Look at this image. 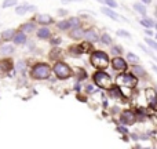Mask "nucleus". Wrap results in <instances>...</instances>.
Returning <instances> with one entry per match:
<instances>
[{
    "label": "nucleus",
    "mask_w": 157,
    "mask_h": 149,
    "mask_svg": "<svg viewBox=\"0 0 157 149\" xmlns=\"http://www.w3.org/2000/svg\"><path fill=\"white\" fill-rule=\"evenodd\" d=\"M63 3H68V1H82V0H62Z\"/></svg>",
    "instance_id": "obj_38"
},
{
    "label": "nucleus",
    "mask_w": 157,
    "mask_h": 149,
    "mask_svg": "<svg viewBox=\"0 0 157 149\" xmlns=\"http://www.w3.org/2000/svg\"><path fill=\"white\" fill-rule=\"evenodd\" d=\"M101 11H102V14H105V15H107L109 18H112L113 21H119L120 17L116 14V12L113 11V10H110V8H107V7H102L101 8Z\"/></svg>",
    "instance_id": "obj_12"
},
{
    "label": "nucleus",
    "mask_w": 157,
    "mask_h": 149,
    "mask_svg": "<svg viewBox=\"0 0 157 149\" xmlns=\"http://www.w3.org/2000/svg\"><path fill=\"white\" fill-rule=\"evenodd\" d=\"M50 72L51 69L47 64H36L32 69V77L37 80H44V79H48Z\"/></svg>",
    "instance_id": "obj_3"
},
{
    "label": "nucleus",
    "mask_w": 157,
    "mask_h": 149,
    "mask_svg": "<svg viewBox=\"0 0 157 149\" xmlns=\"http://www.w3.org/2000/svg\"><path fill=\"white\" fill-rule=\"evenodd\" d=\"M105 4H107V6L113 7V8H116L117 7V3L114 1V0H105Z\"/></svg>",
    "instance_id": "obj_31"
},
{
    "label": "nucleus",
    "mask_w": 157,
    "mask_h": 149,
    "mask_svg": "<svg viewBox=\"0 0 157 149\" xmlns=\"http://www.w3.org/2000/svg\"><path fill=\"white\" fill-rule=\"evenodd\" d=\"M127 59H128V61H131L132 64H135V62L139 61L138 57L135 55V54H132V53H128V54H127Z\"/></svg>",
    "instance_id": "obj_28"
},
{
    "label": "nucleus",
    "mask_w": 157,
    "mask_h": 149,
    "mask_svg": "<svg viewBox=\"0 0 157 149\" xmlns=\"http://www.w3.org/2000/svg\"><path fill=\"white\" fill-rule=\"evenodd\" d=\"M134 73L135 76H146V70H145L142 66H139V65H134Z\"/></svg>",
    "instance_id": "obj_19"
},
{
    "label": "nucleus",
    "mask_w": 157,
    "mask_h": 149,
    "mask_svg": "<svg viewBox=\"0 0 157 149\" xmlns=\"http://www.w3.org/2000/svg\"><path fill=\"white\" fill-rule=\"evenodd\" d=\"M61 43V39L59 37H54V39H51V44L52 46H57V44Z\"/></svg>",
    "instance_id": "obj_34"
},
{
    "label": "nucleus",
    "mask_w": 157,
    "mask_h": 149,
    "mask_svg": "<svg viewBox=\"0 0 157 149\" xmlns=\"http://www.w3.org/2000/svg\"><path fill=\"white\" fill-rule=\"evenodd\" d=\"M86 37V40L87 42H90V43H95V42H98L99 40V36L97 35V31H94V29H90V31H86L84 32V36Z\"/></svg>",
    "instance_id": "obj_8"
},
{
    "label": "nucleus",
    "mask_w": 157,
    "mask_h": 149,
    "mask_svg": "<svg viewBox=\"0 0 157 149\" xmlns=\"http://www.w3.org/2000/svg\"><path fill=\"white\" fill-rule=\"evenodd\" d=\"M150 1H152V0H142V3H146V4H149Z\"/></svg>",
    "instance_id": "obj_41"
},
{
    "label": "nucleus",
    "mask_w": 157,
    "mask_h": 149,
    "mask_svg": "<svg viewBox=\"0 0 157 149\" xmlns=\"http://www.w3.org/2000/svg\"><path fill=\"white\" fill-rule=\"evenodd\" d=\"M58 14H59V15H65V14H66V11H63V10H61V11H58Z\"/></svg>",
    "instance_id": "obj_39"
},
{
    "label": "nucleus",
    "mask_w": 157,
    "mask_h": 149,
    "mask_svg": "<svg viewBox=\"0 0 157 149\" xmlns=\"http://www.w3.org/2000/svg\"><path fill=\"white\" fill-rule=\"evenodd\" d=\"M57 54L59 55V54H61V51H59V50H52V53H51V58H54V59H55Z\"/></svg>",
    "instance_id": "obj_35"
},
{
    "label": "nucleus",
    "mask_w": 157,
    "mask_h": 149,
    "mask_svg": "<svg viewBox=\"0 0 157 149\" xmlns=\"http://www.w3.org/2000/svg\"><path fill=\"white\" fill-rule=\"evenodd\" d=\"M87 90H88V91H94V87H92V86H88Z\"/></svg>",
    "instance_id": "obj_40"
},
{
    "label": "nucleus",
    "mask_w": 157,
    "mask_h": 149,
    "mask_svg": "<svg viewBox=\"0 0 157 149\" xmlns=\"http://www.w3.org/2000/svg\"><path fill=\"white\" fill-rule=\"evenodd\" d=\"M17 4V0H4L3 1V4H1V7L3 8H8V7H13Z\"/></svg>",
    "instance_id": "obj_27"
},
{
    "label": "nucleus",
    "mask_w": 157,
    "mask_h": 149,
    "mask_svg": "<svg viewBox=\"0 0 157 149\" xmlns=\"http://www.w3.org/2000/svg\"><path fill=\"white\" fill-rule=\"evenodd\" d=\"M37 36L40 37V39H48V37L51 36L50 29H48V28H41V29H39Z\"/></svg>",
    "instance_id": "obj_17"
},
{
    "label": "nucleus",
    "mask_w": 157,
    "mask_h": 149,
    "mask_svg": "<svg viewBox=\"0 0 157 149\" xmlns=\"http://www.w3.org/2000/svg\"><path fill=\"white\" fill-rule=\"evenodd\" d=\"M134 8L139 12V14H142V15H146V7L143 4H141V3H134Z\"/></svg>",
    "instance_id": "obj_20"
},
{
    "label": "nucleus",
    "mask_w": 157,
    "mask_h": 149,
    "mask_svg": "<svg viewBox=\"0 0 157 149\" xmlns=\"http://www.w3.org/2000/svg\"><path fill=\"white\" fill-rule=\"evenodd\" d=\"M109 90V94H110V97H114V98H121V93H120L119 87L117 86H112L110 88H107Z\"/></svg>",
    "instance_id": "obj_16"
},
{
    "label": "nucleus",
    "mask_w": 157,
    "mask_h": 149,
    "mask_svg": "<svg viewBox=\"0 0 157 149\" xmlns=\"http://www.w3.org/2000/svg\"><path fill=\"white\" fill-rule=\"evenodd\" d=\"M90 61L92 64V66H95L99 70H103L109 65V58H107L106 53H103V51H94L90 57Z\"/></svg>",
    "instance_id": "obj_2"
},
{
    "label": "nucleus",
    "mask_w": 157,
    "mask_h": 149,
    "mask_svg": "<svg viewBox=\"0 0 157 149\" xmlns=\"http://www.w3.org/2000/svg\"><path fill=\"white\" fill-rule=\"evenodd\" d=\"M117 131L123 133V134H127V133H128V130H127L126 127H117Z\"/></svg>",
    "instance_id": "obj_36"
},
{
    "label": "nucleus",
    "mask_w": 157,
    "mask_h": 149,
    "mask_svg": "<svg viewBox=\"0 0 157 149\" xmlns=\"http://www.w3.org/2000/svg\"><path fill=\"white\" fill-rule=\"evenodd\" d=\"M58 29H61V31H68L69 29V24H68V19L66 21H61V22H58Z\"/></svg>",
    "instance_id": "obj_26"
},
{
    "label": "nucleus",
    "mask_w": 157,
    "mask_h": 149,
    "mask_svg": "<svg viewBox=\"0 0 157 149\" xmlns=\"http://www.w3.org/2000/svg\"><path fill=\"white\" fill-rule=\"evenodd\" d=\"M117 35H119V36H121V37H127V39H130V37H131V35H130L128 32L123 31V29H120V31H117Z\"/></svg>",
    "instance_id": "obj_30"
},
{
    "label": "nucleus",
    "mask_w": 157,
    "mask_h": 149,
    "mask_svg": "<svg viewBox=\"0 0 157 149\" xmlns=\"http://www.w3.org/2000/svg\"><path fill=\"white\" fill-rule=\"evenodd\" d=\"M83 36H84V31H83L80 26L73 28V31L70 32V37L75 39V40H80V39H83Z\"/></svg>",
    "instance_id": "obj_11"
},
{
    "label": "nucleus",
    "mask_w": 157,
    "mask_h": 149,
    "mask_svg": "<svg viewBox=\"0 0 157 149\" xmlns=\"http://www.w3.org/2000/svg\"><path fill=\"white\" fill-rule=\"evenodd\" d=\"M68 24H69V28H77V26H80V19L76 18V17H73V18L68 19Z\"/></svg>",
    "instance_id": "obj_21"
},
{
    "label": "nucleus",
    "mask_w": 157,
    "mask_h": 149,
    "mask_svg": "<svg viewBox=\"0 0 157 149\" xmlns=\"http://www.w3.org/2000/svg\"><path fill=\"white\" fill-rule=\"evenodd\" d=\"M0 65H1V70L4 69V70H10V69H13V65H11V61H8V59H4V61L0 62Z\"/></svg>",
    "instance_id": "obj_24"
},
{
    "label": "nucleus",
    "mask_w": 157,
    "mask_h": 149,
    "mask_svg": "<svg viewBox=\"0 0 157 149\" xmlns=\"http://www.w3.org/2000/svg\"><path fill=\"white\" fill-rule=\"evenodd\" d=\"M116 86L119 87L120 93L126 88L127 91L124 93L126 97H128L130 94H131L132 88L137 86V77L131 73H121L117 76V79H116Z\"/></svg>",
    "instance_id": "obj_1"
},
{
    "label": "nucleus",
    "mask_w": 157,
    "mask_h": 149,
    "mask_svg": "<svg viewBox=\"0 0 157 149\" xmlns=\"http://www.w3.org/2000/svg\"><path fill=\"white\" fill-rule=\"evenodd\" d=\"M54 73L57 76L58 79H68L72 76V70L70 68L65 64V62H55L54 65Z\"/></svg>",
    "instance_id": "obj_5"
},
{
    "label": "nucleus",
    "mask_w": 157,
    "mask_h": 149,
    "mask_svg": "<svg viewBox=\"0 0 157 149\" xmlns=\"http://www.w3.org/2000/svg\"><path fill=\"white\" fill-rule=\"evenodd\" d=\"M139 47H141V49L143 50V51H145V53H146V54H149V55H152V57H153V58H156V55H154V54H153V53H152L150 50H147V49H146V47H145V46H142V44H141V46H139Z\"/></svg>",
    "instance_id": "obj_32"
},
{
    "label": "nucleus",
    "mask_w": 157,
    "mask_h": 149,
    "mask_svg": "<svg viewBox=\"0 0 157 149\" xmlns=\"http://www.w3.org/2000/svg\"><path fill=\"white\" fill-rule=\"evenodd\" d=\"M112 65H113V68L116 69V70H126V69H127V62L124 61L123 58H120V57L113 58Z\"/></svg>",
    "instance_id": "obj_7"
},
{
    "label": "nucleus",
    "mask_w": 157,
    "mask_h": 149,
    "mask_svg": "<svg viewBox=\"0 0 157 149\" xmlns=\"http://www.w3.org/2000/svg\"><path fill=\"white\" fill-rule=\"evenodd\" d=\"M146 35H147V36H153V32H152L150 29H147V31H146Z\"/></svg>",
    "instance_id": "obj_37"
},
{
    "label": "nucleus",
    "mask_w": 157,
    "mask_h": 149,
    "mask_svg": "<svg viewBox=\"0 0 157 149\" xmlns=\"http://www.w3.org/2000/svg\"><path fill=\"white\" fill-rule=\"evenodd\" d=\"M145 40H146V44H149V46H150V47H152L153 50H156V49H157V44H156V42H154L153 39H150V37H146Z\"/></svg>",
    "instance_id": "obj_29"
},
{
    "label": "nucleus",
    "mask_w": 157,
    "mask_h": 149,
    "mask_svg": "<svg viewBox=\"0 0 157 149\" xmlns=\"http://www.w3.org/2000/svg\"><path fill=\"white\" fill-rule=\"evenodd\" d=\"M35 19H36L37 22H40V24H43V25H48V24L52 22L51 15H47V14H37V15L35 17Z\"/></svg>",
    "instance_id": "obj_10"
},
{
    "label": "nucleus",
    "mask_w": 157,
    "mask_h": 149,
    "mask_svg": "<svg viewBox=\"0 0 157 149\" xmlns=\"http://www.w3.org/2000/svg\"><path fill=\"white\" fill-rule=\"evenodd\" d=\"M69 51L73 54V55H82L83 53V49L80 47V46H73V47H70Z\"/></svg>",
    "instance_id": "obj_23"
},
{
    "label": "nucleus",
    "mask_w": 157,
    "mask_h": 149,
    "mask_svg": "<svg viewBox=\"0 0 157 149\" xmlns=\"http://www.w3.org/2000/svg\"><path fill=\"white\" fill-rule=\"evenodd\" d=\"M101 40H102V43L106 44V46H109V44H112V37L109 36L107 33H103L102 36H101Z\"/></svg>",
    "instance_id": "obj_25"
},
{
    "label": "nucleus",
    "mask_w": 157,
    "mask_h": 149,
    "mask_svg": "<svg viewBox=\"0 0 157 149\" xmlns=\"http://www.w3.org/2000/svg\"><path fill=\"white\" fill-rule=\"evenodd\" d=\"M94 81L97 86L102 87V88H110V87L113 86V79L106 72H102V70H98L94 74Z\"/></svg>",
    "instance_id": "obj_4"
},
{
    "label": "nucleus",
    "mask_w": 157,
    "mask_h": 149,
    "mask_svg": "<svg viewBox=\"0 0 157 149\" xmlns=\"http://www.w3.org/2000/svg\"><path fill=\"white\" fill-rule=\"evenodd\" d=\"M13 53H14V46H11V44H4L0 49V54H3V55H8V54H13Z\"/></svg>",
    "instance_id": "obj_15"
},
{
    "label": "nucleus",
    "mask_w": 157,
    "mask_h": 149,
    "mask_svg": "<svg viewBox=\"0 0 157 149\" xmlns=\"http://www.w3.org/2000/svg\"><path fill=\"white\" fill-rule=\"evenodd\" d=\"M14 35H15V31H14V29H7V31L1 32L0 36H1V39H3L4 42H8V40H13Z\"/></svg>",
    "instance_id": "obj_14"
},
{
    "label": "nucleus",
    "mask_w": 157,
    "mask_h": 149,
    "mask_svg": "<svg viewBox=\"0 0 157 149\" xmlns=\"http://www.w3.org/2000/svg\"><path fill=\"white\" fill-rule=\"evenodd\" d=\"M21 29L24 32H33L36 29V24L35 22H28V24H24L21 26Z\"/></svg>",
    "instance_id": "obj_18"
},
{
    "label": "nucleus",
    "mask_w": 157,
    "mask_h": 149,
    "mask_svg": "<svg viewBox=\"0 0 157 149\" xmlns=\"http://www.w3.org/2000/svg\"><path fill=\"white\" fill-rule=\"evenodd\" d=\"M137 120V116L132 111H124L121 113V118H120V122L123 124H132Z\"/></svg>",
    "instance_id": "obj_6"
},
{
    "label": "nucleus",
    "mask_w": 157,
    "mask_h": 149,
    "mask_svg": "<svg viewBox=\"0 0 157 149\" xmlns=\"http://www.w3.org/2000/svg\"><path fill=\"white\" fill-rule=\"evenodd\" d=\"M112 53H113V54H121V47L113 46V47H112Z\"/></svg>",
    "instance_id": "obj_33"
},
{
    "label": "nucleus",
    "mask_w": 157,
    "mask_h": 149,
    "mask_svg": "<svg viewBox=\"0 0 157 149\" xmlns=\"http://www.w3.org/2000/svg\"><path fill=\"white\" fill-rule=\"evenodd\" d=\"M141 24L143 25L145 28H153V26H154V22H153V19H150V18L141 19Z\"/></svg>",
    "instance_id": "obj_22"
},
{
    "label": "nucleus",
    "mask_w": 157,
    "mask_h": 149,
    "mask_svg": "<svg viewBox=\"0 0 157 149\" xmlns=\"http://www.w3.org/2000/svg\"><path fill=\"white\" fill-rule=\"evenodd\" d=\"M13 40H14V43H15V44H24L26 42L25 33H24V32H17V33L14 35Z\"/></svg>",
    "instance_id": "obj_13"
},
{
    "label": "nucleus",
    "mask_w": 157,
    "mask_h": 149,
    "mask_svg": "<svg viewBox=\"0 0 157 149\" xmlns=\"http://www.w3.org/2000/svg\"><path fill=\"white\" fill-rule=\"evenodd\" d=\"M36 7L35 6H31V4H21V6H18L17 8H15V12L18 14V15H24L25 12H28V11H33Z\"/></svg>",
    "instance_id": "obj_9"
}]
</instances>
